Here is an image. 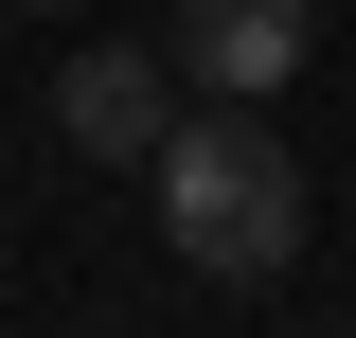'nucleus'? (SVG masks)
<instances>
[{
  "instance_id": "obj_1",
  "label": "nucleus",
  "mask_w": 356,
  "mask_h": 338,
  "mask_svg": "<svg viewBox=\"0 0 356 338\" xmlns=\"http://www.w3.org/2000/svg\"><path fill=\"white\" fill-rule=\"evenodd\" d=\"M161 232H178V267L196 285H285L303 267V161H285V125L267 107H232V89H196L161 125Z\"/></svg>"
},
{
  "instance_id": "obj_2",
  "label": "nucleus",
  "mask_w": 356,
  "mask_h": 338,
  "mask_svg": "<svg viewBox=\"0 0 356 338\" xmlns=\"http://www.w3.org/2000/svg\"><path fill=\"white\" fill-rule=\"evenodd\" d=\"M161 125H178V54H72V72H54V143H72V161H161Z\"/></svg>"
},
{
  "instance_id": "obj_3",
  "label": "nucleus",
  "mask_w": 356,
  "mask_h": 338,
  "mask_svg": "<svg viewBox=\"0 0 356 338\" xmlns=\"http://www.w3.org/2000/svg\"><path fill=\"white\" fill-rule=\"evenodd\" d=\"M303 36H321V0H178V89H232V107H267V89L303 72Z\"/></svg>"
},
{
  "instance_id": "obj_4",
  "label": "nucleus",
  "mask_w": 356,
  "mask_h": 338,
  "mask_svg": "<svg viewBox=\"0 0 356 338\" xmlns=\"http://www.w3.org/2000/svg\"><path fill=\"white\" fill-rule=\"evenodd\" d=\"M18 18H72V0H18Z\"/></svg>"
}]
</instances>
